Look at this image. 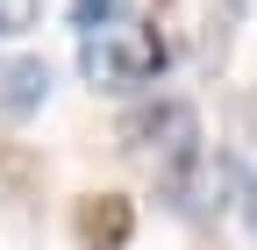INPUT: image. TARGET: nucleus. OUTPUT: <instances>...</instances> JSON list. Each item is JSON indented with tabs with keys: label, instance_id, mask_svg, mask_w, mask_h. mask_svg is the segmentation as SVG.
<instances>
[{
	"label": "nucleus",
	"instance_id": "f257e3e1",
	"mask_svg": "<svg viewBox=\"0 0 257 250\" xmlns=\"http://www.w3.org/2000/svg\"><path fill=\"white\" fill-rule=\"evenodd\" d=\"M165 57H172L165 36H157L150 22H136V15H114V22H100V29L79 36V72H86V86H107V93H128V86L157 79Z\"/></svg>",
	"mask_w": 257,
	"mask_h": 250
},
{
	"label": "nucleus",
	"instance_id": "f03ea898",
	"mask_svg": "<svg viewBox=\"0 0 257 250\" xmlns=\"http://www.w3.org/2000/svg\"><path fill=\"white\" fill-rule=\"evenodd\" d=\"M243 193H250V179L236 172V158H221V150H193V158L157 172V200H165L179 222H221Z\"/></svg>",
	"mask_w": 257,
	"mask_h": 250
},
{
	"label": "nucleus",
	"instance_id": "7ed1b4c3",
	"mask_svg": "<svg viewBox=\"0 0 257 250\" xmlns=\"http://www.w3.org/2000/svg\"><path fill=\"white\" fill-rule=\"evenodd\" d=\"M121 150H150L157 165H179L200 150V114L186 100H157V107H136L121 121Z\"/></svg>",
	"mask_w": 257,
	"mask_h": 250
},
{
	"label": "nucleus",
	"instance_id": "20e7f679",
	"mask_svg": "<svg viewBox=\"0 0 257 250\" xmlns=\"http://www.w3.org/2000/svg\"><path fill=\"white\" fill-rule=\"evenodd\" d=\"M72 236L79 250H128V236H136V207H128L121 193H86L72 207Z\"/></svg>",
	"mask_w": 257,
	"mask_h": 250
},
{
	"label": "nucleus",
	"instance_id": "39448f33",
	"mask_svg": "<svg viewBox=\"0 0 257 250\" xmlns=\"http://www.w3.org/2000/svg\"><path fill=\"white\" fill-rule=\"evenodd\" d=\"M50 100V65L43 57H0V114L22 121Z\"/></svg>",
	"mask_w": 257,
	"mask_h": 250
},
{
	"label": "nucleus",
	"instance_id": "423d86ee",
	"mask_svg": "<svg viewBox=\"0 0 257 250\" xmlns=\"http://www.w3.org/2000/svg\"><path fill=\"white\" fill-rule=\"evenodd\" d=\"M243 8H250V0H207V36H200V57H207V65L229 57V36H236Z\"/></svg>",
	"mask_w": 257,
	"mask_h": 250
},
{
	"label": "nucleus",
	"instance_id": "0eeeda50",
	"mask_svg": "<svg viewBox=\"0 0 257 250\" xmlns=\"http://www.w3.org/2000/svg\"><path fill=\"white\" fill-rule=\"evenodd\" d=\"M36 22H43V0H0V43H8V36H29Z\"/></svg>",
	"mask_w": 257,
	"mask_h": 250
},
{
	"label": "nucleus",
	"instance_id": "6e6552de",
	"mask_svg": "<svg viewBox=\"0 0 257 250\" xmlns=\"http://www.w3.org/2000/svg\"><path fill=\"white\" fill-rule=\"evenodd\" d=\"M243 214H250V229H257V179H250V193H243Z\"/></svg>",
	"mask_w": 257,
	"mask_h": 250
},
{
	"label": "nucleus",
	"instance_id": "1a4fd4ad",
	"mask_svg": "<svg viewBox=\"0 0 257 250\" xmlns=\"http://www.w3.org/2000/svg\"><path fill=\"white\" fill-rule=\"evenodd\" d=\"M0 165H8V158H0Z\"/></svg>",
	"mask_w": 257,
	"mask_h": 250
}]
</instances>
